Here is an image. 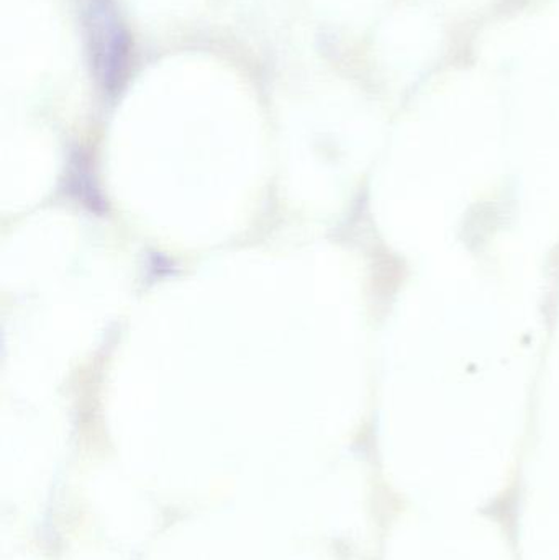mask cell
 I'll use <instances>...</instances> for the list:
<instances>
[{
    "label": "cell",
    "instance_id": "obj_1",
    "mask_svg": "<svg viewBox=\"0 0 559 560\" xmlns=\"http://www.w3.org/2000/svg\"><path fill=\"white\" fill-rule=\"evenodd\" d=\"M79 23L92 78L107 95H117L135 65L133 38L117 0H79Z\"/></svg>",
    "mask_w": 559,
    "mask_h": 560
}]
</instances>
